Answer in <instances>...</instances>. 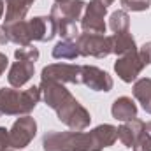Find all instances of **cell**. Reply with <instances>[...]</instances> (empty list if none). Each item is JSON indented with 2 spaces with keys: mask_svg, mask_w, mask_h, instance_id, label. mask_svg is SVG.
Returning a JSON list of instances; mask_svg holds the SVG:
<instances>
[{
  "mask_svg": "<svg viewBox=\"0 0 151 151\" xmlns=\"http://www.w3.org/2000/svg\"><path fill=\"white\" fill-rule=\"evenodd\" d=\"M111 46H113L114 53H119V55L135 51V42H134L132 35H128V30L127 32H119L114 37H111Z\"/></svg>",
  "mask_w": 151,
  "mask_h": 151,
  "instance_id": "cell-11",
  "label": "cell"
},
{
  "mask_svg": "<svg viewBox=\"0 0 151 151\" xmlns=\"http://www.w3.org/2000/svg\"><path fill=\"white\" fill-rule=\"evenodd\" d=\"M106 14V5L100 4L99 0H93L90 5H88V14L86 18L83 19V28L90 34H104L106 32V25L102 21Z\"/></svg>",
  "mask_w": 151,
  "mask_h": 151,
  "instance_id": "cell-6",
  "label": "cell"
},
{
  "mask_svg": "<svg viewBox=\"0 0 151 151\" xmlns=\"http://www.w3.org/2000/svg\"><path fill=\"white\" fill-rule=\"evenodd\" d=\"M125 7L128 9H134V11H142V9H148L150 5V0H121Z\"/></svg>",
  "mask_w": 151,
  "mask_h": 151,
  "instance_id": "cell-16",
  "label": "cell"
},
{
  "mask_svg": "<svg viewBox=\"0 0 151 151\" xmlns=\"http://www.w3.org/2000/svg\"><path fill=\"white\" fill-rule=\"evenodd\" d=\"M37 100L39 88H30L25 93H18L12 90H2L0 91V114L28 113L32 107H35Z\"/></svg>",
  "mask_w": 151,
  "mask_h": 151,
  "instance_id": "cell-2",
  "label": "cell"
},
{
  "mask_svg": "<svg viewBox=\"0 0 151 151\" xmlns=\"http://www.w3.org/2000/svg\"><path fill=\"white\" fill-rule=\"evenodd\" d=\"M7 67V58L4 56V55H0V74H2V70Z\"/></svg>",
  "mask_w": 151,
  "mask_h": 151,
  "instance_id": "cell-18",
  "label": "cell"
},
{
  "mask_svg": "<svg viewBox=\"0 0 151 151\" xmlns=\"http://www.w3.org/2000/svg\"><path fill=\"white\" fill-rule=\"evenodd\" d=\"M35 135V121L32 118H21L14 123L12 132L9 134V146L12 148H25L30 139Z\"/></svg>",
  "mask_w": 151,
  "mask_h": 151,
  "instance_id": "cell-5",
  "label": "cell"
},
{
  "mask_svg": "<svg viewBox=\"0 0 151 151\" xmlns=\"http://www.w3.org/2000/svg\"><path fill=\"white\" fill-rule=\"evenodd\" d=\"M135 150L137 151H151V123H148L146 127H142Z\"/></svg>",
  "mask_w": 151,
  "mask_h": 151,
  "instance_id": "cell-14",
  "label": "cell"
},
{
  "mask_svg": "<svg viewBox=\"0 0 151 151\" xmlns=\"http://www.w3.org/2000/svg\"><path fill=\"white\" fill-rule=\"evenodd\" d=\"M142 67H144V63H142L141 56H137L135 51H134V53H128L125 58H121V60L116 62V65H114V69H116V72L119 74V77H121L123 81H127V83L134 81V79L137 77V74L141 72Z\"/></svg>",
  "mask_w": 151,
  "mask_h": 151,
  "instance_id": "cell-7",
  "label": "cell"
},
{
  "mask_svg": "<svg viewBox=\"0 0 151 151\" xmlns=\"http://www.w3.org/2000/svg\"><path fill=\"white\" fill-rule=\"evenodd\" d=\"M79 53L83 55H95V56H106L113 51L111 39L104 37L100 34H86L79 39Z\"/></svg>",
  "mask_w": 151,
  "mask_h": 151,
  "instance_id": "cell-4",
  "label": "cell"
},
{
  "mask_svg": "<svg viewBox=\"0 0 151 151\" xmlns=\"http://www.w3.org/2000/svg\"><path fill=\"white\" fill-rule=\"evenodd\" d=\"M34 0H7V12H5V25L11 23H18L23 19V16L27 14L30 4Z\"/></svg>",
  "mask_w": 151,
  "mask_h": 151,
  "instance_id": "cell-9",
  "label": "cell"
},
{
  "mask_svg": "<svg viewBox=\"0 0 151 151\" xmlns=\"http://www.w3.org/2000/svg\"><path fill=\"white\" fill-rule=\"evenodd\" d=\"M135 97L142 102L144 109L151 113V79H141L135 84Z\"/></svg>",
  "mask_w": 151,
  "mask_h": 151,
  "instance_id": "cell-12",
  "label": "cell"
},
{
  "mask_svg": "<svg viewBox=\"0 0 151 151\" xmlns=\"http://www.w3.org/2000/svg\"><path fill=\"white\" fill-rule=\"evenodd\" d=\"M111 28H113L116 34L119 32H127L128 30V16L125 12H114L111 16Z\"/></svg>",
  "mask_w": 151,
  "mask_h": 151,
  "instance_id": "cell-13",
  "label": "cell"
},
{
  "mask_svg": "<svg viewBox=\"0 0 151 151\" xmlns=\"http://www.w3.org/2000/svg\"><path fill=\"white\" fill-rule=\"evenodd\" d=\"M2 12H4V5H2V0H0V16H2Z\"/></svg>",
  "mask_w": 151,
  "mask_h": 151,
  "instance_id": "cell-19",
  "label": "cell"
},
{
  "mask_svg": "<svg viewBox=\"0 0 151 151\" xmlns=\"http://www.w3.org/2000/svg\"><path fill=\"white\" fill-rule=\"evenodd\" d=\"M141 60H142L144 65L151 63V42H148L146 46H142V49H141Z\"/></svg>",
  "mask_w": 151,
  "mask_h": 151,
  "instance_id": "cell-17",
  "label": "cell"
},
{
  "mask_svg": "<svg viewBox=\"0 0 151 151\" xmlns=\"http://www.w3.org/2000/svg\"><path fill=\"white\" fill-rule=\"evenodd\" d=\"M81 76H83L84 84H88L90 88H93L97 91H109L113 86V81H111L109 74H106L95 67H83Z\"/></svg>",
  "mask_w": 151,
  "mask_h": 151,
  "instance_id": "cell-8",
  "label": "cell"
},
{
  "mask_svg": "<svg viewBox=\"0 0 151 151\" xmlns=\"http://www.w3.org/2000/svg\"><path fill=\"white\" fill-rule=\"evenodd\" d=\"M135 114H137V107H135V104H134L130 99L123 97V99H119V100H116V102H114L113 116L116 118V119L128 121V119H134V118H135Z\"/></svg>",
  "mask_w": 151,
  "mask_h": 151,
  "instance_id": "cell-10",
  "label": "cell"
},
{
  "mask_svg": "<svg viewBox=\"0 0 151 151\" xmlns=\"http://www.w3.org/2000/svg\"><path fill=\"white\" fill-rule=\"evenodd\" d=\"M37 56H39V53H37V49H34V47L18 49L16 51V58L19 62L11 69V74H9L11 84L21 86V84H25L32 77V74H34V60Z\"/></svg>",
  "mask_w": 151,
  "mask_h": 151,
  "instance_id": "cell-3",
  "label": "cell"
},
{
  "mask_svg": "<svg viewBox=\"0 0 151 151\" xmlns=\"http://www.w3.org/2000/svg\"><path fill=\"white\" fill-rule=\"evenodd\" d=\"M60 142L46 135L44 139V150L46 151H100L106 146H111L114 139L118 137V130L114 127L104 125L90 134H55Z\"/></svg>",
  "mask_w": 151,
  "mask_h": 151,
  "instance_id": "cell-1",
  "label": "cell"
},
{
  "mask_svg": "<svg viewBox=\"0 0 151 151\" xmlns=\"http://www.w3.org/2000/svg\"><path fill=\"white\" fill-rule=\"evenodd\" d=\"M72 47H74V46L69 44V42H60V44L55 47L53 55H55V58H74L76 56L74 53H69V49H72Z\"/></svg>",
  "mask_w": 151,
  "mask_h": 151,
  "instance_id": "cell-15",
  "label": "cell"
}]
</instances>
